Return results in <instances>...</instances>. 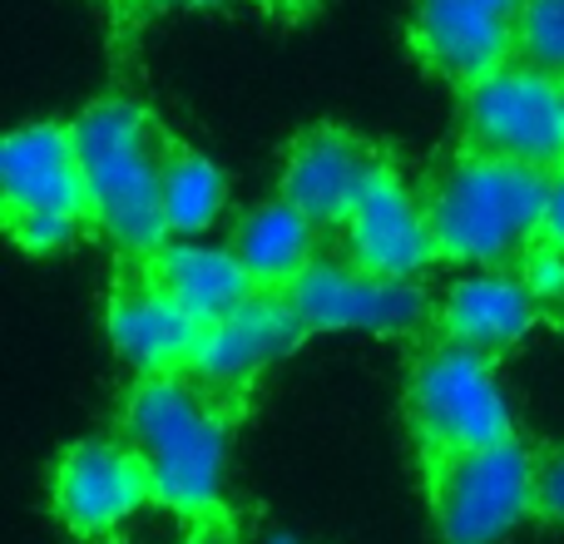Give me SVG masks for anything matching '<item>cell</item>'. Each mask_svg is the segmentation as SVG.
Returning a JSON list of instances; mask_svg holds the SVG:
<instances>
[{"label":"cell","mask_w":564,"mask_h":544,"mask_svg":"<svg viewBox=\"0 0 564 544\" xmlns=\"http://www.w3.org/2000/svg\"><path fill=\"white\" fill-rule=\"evenodd\" d=\"M124 440L154 480V500L184 520L224 515L228 416L194 377H139L124 401Z\"/></svg>","instance_id":"6da1fadb"},{"label":"cell","mask_w":564,"mask_h":544,"mask_svg":"<svg viewBox=\"0 0 564 544\" xmlns=\"http://www.w3.org/2000/svg\"><path fill=\"white\" fill-rule=\"evenodd\" d=\"M545 168L496 154H456L426 194L441 258L460 268H510L525 263L530 248L545 243L550 214Z\"/></svg>","instance_id":"7a4b0ae2"},{"label":"cell","mask_w":564,"mask_h":544,"mask_svg":"<svg viewBox=\"0 0 564 544\" xmlns=\"http://www.w3.org/2000/svg\"><path fill=\"white\" fill-rule=\"evenodd\" d=\"M89 194V224L129 258H154L169 238L164 164L169 149L129 99H99L69 124Z\"/></svg>","instance_id":"3957f363"},{"label":"cell","mask_w":564,"mask_h":544,"mask_svg":"<svg viewBox=\"0 0 564 544\" xmlns=\"http://www.w3.org/2000/svg\"><path fill=\"white\" fill-rule=\"evenodd\" d=\"M406 406L416 440L426 446V460L516 440V406H510L496 367L486 351H470L460 341H441L416 361Z\"/></svg>","instance_id":"277c9868"},{"label":"cell","mask_w":564,"mask_h":544,"mask_svg":"<svg viewBox=\"0 0 564 544\" xmlns=\"http://www.w3.org/2000/svg\"><path fill=\"white\" fill-rule=\"evenodd\" d=\"M431 515L441 544H500L540 515V460L520 440L431 460Z\"/></svg>","instance_id":"5b68a950"},{"label":"cell","mask_w":564,"mask_h":544,"mask_svg":"<svg viewBox=\"0 0 564 544\" xmlns=\"http://www.w3.org/2000/svg\"><path fill=\"white\" fill-rule=\"evenodd\" d=\"M0 194L10 233L30 253H59L89 218L75 134L59 124H20L0 144Z\"/></svg>","instance_id":"8992f818"},{"label":"cell","mask_w":564,"mask_h":544,"mask_svg":"<svg viewBox=\"0 0 564 544\" xmlns=\"http://www.w3.org/2000/svg\"><path fill=\"white\" fill-rule=\"evenodd\" d=\"M460 124L476 154L516 159L545 174L564 168V79L530 59H510L466 85Z\"/></svg>","instance_id":"52a82bcc"},{"label":"cell","mask_w":564,"mask_h":544,"mask_svg":"<svg viewBox=\"0 0 564 544\" xmlns=\"http://www.w3.org/2000/svg\"><path fill=\"white\" fill-rule=\"evenodd\" d=\"M307 331H367V337H401L421 327L431 312L421 282L377 278L357 263H312L288 287Z\"/></svg>","instance_id":"ba28073f"},{"label":"cell","mask_w":564,"mask_h":544,"mask_svg":"<svg viewBox=\"0 0 564 544\" xmlns=\"http://www.w3.org/2000/svg\"><path fill=\"white\" fill-rule=\"evenodd\" d=\"M50 500L69 535L109 540L154 500V480L129 440H79L59 456Z\"/></svg>","instance_id":"9c48e42d"},{"label":"cell","mask_w":564,"mask_h":544,"mask_svg":"<svg viewBox=\"0 0 564 544\" xmlns=\"http://www.w3.org/2000/svg\"><path fill=\"white\" fill-rule=\"evenodd\" d=\"M525 0H411V45L436 75L476 85L520 50Z\"/></svg>","instance_id":"30bf717a"},{"label":"cell","mask_w":564,"mask_h":544,"mask_svg":"<svg viewBox=\"0 0 564 544\" xmlns=\"http://www.w3.org/2000/svg\"><path fill=\"white\" fill-rule=\"evenodd\" d=\"M302 337H307V327H302L288 292H253L238 312L204 327V341H198V357L188 371L214 396H238L268 367H278Z\"/></svg>","instance_id":"8fae6325"},{"label":"cell","mask_w":564,"mask_h":544,"mask_svg":"<svg viewBox=\"0 0 564 544\" xmlns=\"http://www.w3.org/2000/svg\"><path fill=\"white\" fill-rule=\"evenodd\" d=\"M341 243H347V263L377 272V278H406V282H416L441 258L426 198L391 168L351 208V218L341 224Z\"/></svg>","instance_id":"7c38bea8"},{"label":"cell","mask_w":564,"mask_h":544,"mask_svg":"<svg viewBox=\"0 0 564 544\" xmlns=\"http://www.w3.org/2000/svg\"><path fill=\"white\" fill-rule=\"evenodd\" d=\"M381 174H387V164L357 134L312 129L292 144L288 164H282V198L297 204L317 228H341Z\"/></svg>","instance_id":"4fadbf2b"},{"label":"cell","mask_w":564,"mask_h":544,"mask_svg":"<svg viewBox=\"0 0 564 544\" xmlns=\"http://www.w3.org/2000/svg\"><path fill=\"white\" fill-rule=\"evenodd\" d=\"M109 347L119 351L129 371L139 377H174L188 371L204 341V322L188 317L154 278H134L109 297L105 312Z\"/></svg>","instance_id":"5bb4252c"},{"label":"cell","mask_w":564,"mask_h":544,"mask_svg":"<svg viewBox=\"0 0 564 544\" xmlns=\"http://www.w3.org/2000/svg\"><path fill=\"white\" fill-rule=\"evenodd\" d=\"M540 322V302L530 292V282L510 268H466V278L451 282V292L441 297V327L446 341H460L470 351H500L520 347Z\"/></svg>","instance_id":"9a60e30c"},{"label":"cell","mask_w":564,"mask_h":544,"mask_svg":"<svg viewBox=\"0 0 564 544\" xmlns=\"http://www.w3.org/2000/svg\"><path fill=\"white\" fill-rule=\"evenodd\" d=\"M149 278L188 312L204 327L224 322L228 312H238L248 297L258 292V282L248 278L243 258L234 248L204 243V238H178V243H164L154 253V272Z\"/></svg>","instance_id":"2e32d148"},{"label":"cell","mask_w":564,"mask_h":544,"mask_svg":"<svg viewBox=\"0 0 564 544\" xmlns=\"http://www.w3.org/2000/svg\"><path fill=\"white\" fill-rule=\"evenodd\" d=\"M228 248L243 258L258 292H288L317 263V224L288 198H268L238 218V233Z\"/></svg>","instance_id":"e0dca14e"},{"label":"cell","mask_w":564,"mask_h":544,"mask_svg":"<svg viewBox=\"0 0 564 544\" xmlns=\"http://www.w3.org/2000/svg\"><path fill=\"white\" fill-rule=\"evenodd\" d=\"M228 208V178L208 154L194 149H169L164 164V224L178 238H198L224 218Z\"/></svg>","instance_id":"ac0fdd59"},{"label":"cell","mask_w":564,"mask_h":544,"mask_svg":"<svg viewBox=\"0 0 564 544\" xmlns=\"http://www.w3.org/2000/svg\"><path fill=\"white\" fill-rule=\"evenodd\" d=\"M520 59L564 79V0H525L520 15Z\"/></svg>","instance_id":"d6986e66"},{"label":"cell","mask_w":564,"mask_h":544,"mask_svg":"<svg viewBox=\"0 0 564 544\" xmlns=\"http://www.w3.org/2000/svg\"><path fill=\"white\" fill-rule=\"evenodd\" d=\"M520 278L530 282L540 307H564V253L555 243H535L530 258L520 263Z\"/></svg>","instance_id":"ffe728a7"},{"label":"cell","mask_w":564,"mask_h":544,"mask_svg":"<svg viewBox=\"0 0 564 544\" xmlns=\"http://www.w3.org/2000/svg\"><path fill=\"white\" fill-rule=\"evenodd\" d=\"M540 515L564 525V446L540 460Z\"/></svg>","instance_id":"44dd1931"},{"label":"cell","mask_w":564,"mask_h":544,"mask_svg":"<svg viewBox=\"0 0 564 544\" xmlns=\"http://www.w3.org/2000/svg\"><path fill=\"white\" fill-rule=\"evenodd\" d=\"M545 243H555L564 253V168L550 178V214H545Z\"/></svg>","instance_id":"7402d4cb"},{"label":"cell","mask_w":564,"mask_h":544,"mask_svg":"<svg viewBox=\"0 0 564 544\" xmlns=\"http://www.w3.org/2000/svg\"><path fill=\"white\" fill-rule=\"evenodd\" d=\"M184 544H234V530H228V520H224V515H214V520H198V525H194V535H188Z\"/></svg>","instance_id":"603a6c76"},{"label":"cell","mask_w":564,"mask_h":544,"mask_svg":"<svg viewBox=\"0 0 564 544\" xmlns=\"http://www.w3.org/2000/svg\"><path fill=\"white\" fill-rule=\"evenodd\" d=\"M144 6H224V0H144Z\"/></svg>","instance_id":"cb8c5ba5"},{"label":"cell","mask_w":564,"mask_h":544,"mask_svg":"<svg viewBox=\"0 0 564 544\" xmlns=\"http://www.w3.org/2000/svg\"><path fill=\"white\" fill-rule=\"evenodd\" d=\"M258 6H273V10H288V6H302V0H258Z\"/></svg>","instance_id":"d4e9b609"},{"label":"cell","mask_w":564,"mask_h":544,"mask_svg":"<svg viewBox=\"0 0 564 544\" xmlns=\"http://www.w3.org/2000/svg\"><path fill=\"white\" fill-rule=\"evenodd\" d=\"M273 544H288V540H273Z\"/></svg>","instance_id":"484cf974"}]
</instances>
